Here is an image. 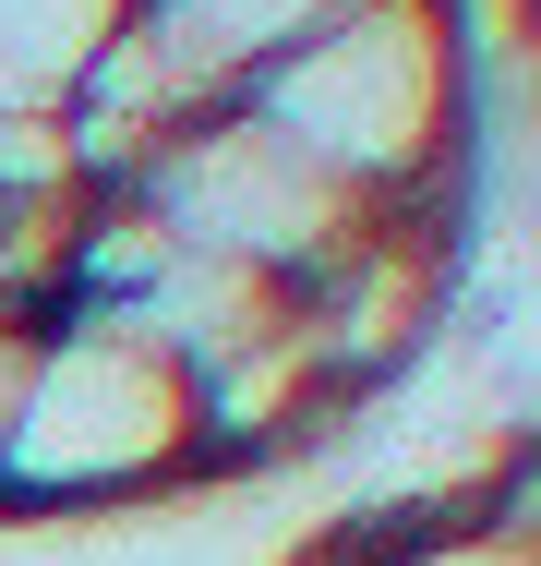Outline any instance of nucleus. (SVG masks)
<instances>
[{"label": "nucleus", "instance_id": "f03ea898", "mask_svg": "<svg viewBox=\"0 0 541 566\" xmlns=\"http://www.w3.org/2000/svg\"><path fill=\"white\" fill-rule=\"evenodd\" d=\"M169 482H205L193 374L108 302H49L12 447H0V518H97Z\"/></svg>", "mask_w": 541, "mask_h": 566}, {"label": "nucleus", "instance_id": "7ed1b4c3", "mask_svg": "<svg viewBox=\"0 0 541 566\" xmlns=\"http://www.w3.org/2000/svg\"><path fill=\"white\" fill-rule=\"evenodd\" d=\"M132 206L169 229L181 253H216V265L277 277V290H314L337 253H361L385 218H410V206H373V193L325 181L314 157H301L289 133H265L241 97L216 120H193V133L132 181Z\"/></svg>", "mask_w": 541, "mask_h": 566}, {"label": "nucleus", "instance_id": "423d86ee", "mask_svg": "<svg viewBox=\"0 0 541 566\" xmlns=\"http://www.w3.org/2000/svg\"><path fill=\"white\" fill-rule=\"evenodd\" d=\"M36 326H49V314L0 290V447H12V410H24V374H36Z\"/></svg>", "mask_w": 541, "mask_h": 566}, {"label": "nucleus", "instance_id": "20e7f679", "mask_svg": "<svg viewBox=\"0 0 541 566\" xmlns=\"http://www.w3.org/2000/svg\"><path fill=\"white\" fill-rule=\"evenodd\" d=\"M132 12H157L169 36H193V49H205L229 85H253L277 49H301V36H314V24H337L349 0H132Z\"/></svg>", "mask_w": 541, "mask_h": 566}, {"label": "nucleus", "instance_id": "39448f33", "mask_svg": "<svg viewBox=\"0 0 541 566\" xmlns=\"http://www.w3.org/2000/svg\"><path fill=\"white\" fill-rule=\"evenodd\" d=\"M373 555L361 566H541V531H530V470L494 482V506L469 518H422V531H361Z\"/></svg>", "mask_w": 541, "mask_h": 566}, {"label": "nucleus", "instance_id": "f257e3e1", "mask_svg": "<svg viewBox=\"0 0 541 566\" xmlns=\"http://www.w3.org/2000/svg\"><path fill=\"white\" fill-rule=\"evenodd\" d=\"M241 109L289 133L325 181L457 229V157H469V36L445 0H349L301 49H277Z\"/></svg>", "mask_w": 541, "mask_h": 566}]
</instances>
